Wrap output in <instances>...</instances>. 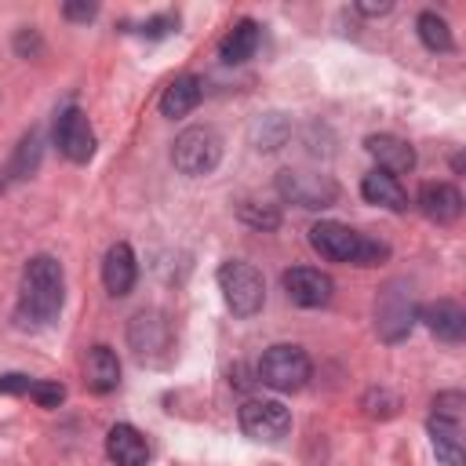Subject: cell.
Wrapping results in <instances>:
<instances>
[{
    "instance_id": "cell-1",
    "label": "cell",
    "mask_w": 466,
    "mask_h": 466,
    "mask_svg": "<svg viewBox=\"0 0 466 466\" xmlns=\"http://www.w3.org/2000/svg\"><path fill=\"white\" fill-rule=\"evenodd\" d=\"M66 302V273L55 255H33L22 269V288H18V324L40 328L51 324L62 313Z\"/></svg>"
},
{
    "instance_id": "cell-2",
    "label": "cell",
    "mask_w": 466,
    "mask_h": 466,
    "mask_svg": "<svg viewBox=\"0 0 466 466\" xmlns=\"http://www.w3.org/2000/svg\"><path fill=\"white\" fill-rule=\"evenodd\" d=\"M309 244L317 255L331 258V262H346V266H379L390 248L382 240H371L357 229H350L346 222L335 218H320L309 226Z\"/></svg>"
},
{
    "instance_id": "cell-3",
    "label": "cell",
    "mask_w": 466,
    "mask_h": 466,
    "mask_svg": "<svg viewBox=\"0 0 466 466\" xmlns=\"http://www.w3.org/2000/svg\"><path fill=\"white\" fill-rule=\"evenodd\" d=\"M171 160H175V167H178L182 175H189V178L211 175V171L218 167V160H222V138H218V131L208 127V124L186 127V131L175 138V146H171Z\"/></svg>"
},
{
    "instance_id": "cell-4",
    "label": "cell",
    "mask_w": 466,
    "mask_h": 466,
    "mask_svg": "<svg viewBox=\"0 0 466 466\" xmlns=\"http://www.w3.org/2000/svg\"><path fill=\"white\" fill-rule=\"evenodd\" d=\"M218 291L233 317H255L266 302V280L251 262H222L218 266Z\"/></svg>"
},
{
    "instance_id": "cell-5",
    "label": "cell",
    "mask_w": 466,
    "mask_h": 466,
    "mask_svg": "<svg viewBox=\"0 0 466 466\" xmlns=\"http://www.w3.org/2000/svg\"><path fill=\"white\" fill-rule=\"evenodd\" d=\"M309 371H313V364H309L306 350L295 346V342H277L258 360V382L269 386V390H277V393L302 390L306 379H309Z\"/></svg>"
},
{
    "instance_id": "cell-6",
    "label": "cell",
    "mask_w": 466,
    "mask_h": 466,
    "mask_svg": "<svg viewBox=\"0 0 466 466\" xmlns=\"http://www.w3.org/2000/svg\"><path fill=\"white\" fill-rule=\"evenodd\" d=\"M127 346L135 350V357L142 364H167V357L175 350L167 317L160 309H138L127 324Z\"/></svg>"
},
{
    "instance_id": "cell-7",
    "label": "cell",
    "mask_w": 466,
    "mask_h": 466,
    "mask_svg": "<svg viewBox=\"0 0 466 466\" xmlns=\"http://www.w3.org/2000/svg\"><path fill=\"white\" fill-rule=\"evenodd\" d=\"M277 193L288 200V204H299L306 211H320V208H331L339 200V182L331 175H320V171H302V167H284L277 175Z\"/></svg>"
},
{
    "instance_id": "cell-8",
    "label": "cell",
    "mask_w": 466,
    "mask_h": 466,
    "mask_svg": "<svg viewBox=\"0 0 466 466\" xmlns=\"http://www.w3.org/2000/svg\"><path fill=\"white\" fill-rule=\"evenodd\" d=\"M415 324V302L400 280H390L375 299V328L386 342H400Z\"/></svg>"
},
{
    "instance_id": "cell-9",
    "label": "cell",
    "mask_w": 466,
    "mask_h": 466,
    "mask_svg": "<svg viewBox=\"0 0 466 466\" xmlns=\"http://www.w3.org/2000/svg\"><path fill=\"white\" fill-rule=\"evenodd\" d=\"M237 419L251 441H266V444L288 437V430H291V411L280 400H244Z\"/></svg>"
},
{
    "instance_id": "cell-10",
    "label": "cell",
    "mask_w": 466,
    "mask_h": 466,
    "mask_svg": "<svg viewBox=\"0 0 466 466\" xmlns=\"http://www.w3.org/2000/svg\"><path fill=\"white\" fill-rule=\"evenodd\" d=\"M55 142H58L62 157L73 164H87L95 157V131H91L84 109H76V106L62 109V116L55 120Z\"/></svg>"
},
{
    "instance_id": "cell-11",
    "label": "cell",
    "mask_w": 466,
    "mask_h": 466,
    "mask_svg": "<svg viewBox=\"0 0 466 466\" xmlns=\"http://www.w3.org/2000/svg\"><path fill=\"white\" fill-rule=\"evenodd\" d=\"M284 291L295 306H306V309H320L331 302L335 295V280L324 273V269H313V266H291L284 273Z\"/></svg>"
},
{
    "instance_id": "cell-12",
    "label": "cell",
    "mask_w": 466,
    "mask_h": 466,
    "mask_svg": "<svg viewBox=\"0 0 466 466\" xmlns=\"http://www.w3.org/2000/svg\"><path fill=\"white\" fill-rule=\"evenodd\" d=\"M415 320H422L441 342H462V335H466V313L451 299H437V302L419 306L415 309Z\"/></svg>"
},
{
    "instance_id": "cell-13",
    "label": "cell",
    "mask_w": 466,
    "mask_h": 466,
    "mask_svg": "<svg viewBox=\"0 0 466 466\" xmlns=\"http://www.w3.org/2000/svg\"><path fill=\"white\" fill-rule=\"evenodd\" d=\"M415 204L430 222H441V226H448L462 215V193L451 182H422Z\"/></svg>"
},
{
    "instance_id": "cell-14",
    "label": "cell",
    "mask_w": 466,
    "mask_h": 466,
    "mask_svg": "<svg viewBox=\"0 0 466 466\" xmlns=\"http://www.w3.org/2000/svg\"><path fill=\"white\" fill-rule=\"evenodd\" d=\"M364 149L375 157L379 171H386L393 178L397 175H408L415 167V149L404 138H397V135H368L364 138Z\"/></svg>"
},
{
    "instance_id": "cell-15",
    "label": "cell",
    "mask_w": 466,
    "mask_h": 466,
    "mask_svg": "<svg viewBox=\"0 0 466 466\" xmlns=\"http://www.w3.org/2000/svg\"><path fill=\"white\" fill-rule=\"evenodd\" d=\"M106 455H109L116 466H146V459H149V441H146V433H138L131 422H116V426H109V433H106Z\"/></svg>"
},
{
    "instance_id": "cell-16",
    "label": "cell",
    "mask_w": 466,
    "mask_h": 466,
    "mask_svg": "<svg viewBox=\"0 0 466 466\" xmlns=\"http://www.w3.org/2000/svg\"><path fill=\"white\" fill-rule=\"evenodd\" d=\"M135 280H138V262H135V251L120 240V244H113L109 251H106V258H102V284H106V291L109 295H127L131 288H135Z\"/></svg>"
},
{
    "instance_id": "cell-17",
    "label": "cell",
    "mask_w": 466,
    "mask_h": 466,
    "mask_svg": "<svg viewBox=\"0 0 466 466\" xmlns=\"http://www.w3.org/2000/svg\"><path fill=\"white\" fill-rule=\"evenodd\" d=\"M200 98H204L200 76L182 73V76H175V80L164 87V95H160V113H164L167 120H178V116H186V113H193V109L200 106Z\"/></svg>"
},
{
    "instance_id": "cell-18",
    "label": "cell",
    "mask_w": 466,
    "mask_h": 466,
    "mask_svg": "<svg viewBox=\"0 0 466 466\" xmlns=\"http://www.w3.org/2000/svg\"><path fill=\"white\" fill-rule=\"evenodd\" d=\"M84 382L95 393H109L120 386V357L109 346H91L84 357Z\"/></svg>"
},
{
    "instance_id": "cell-19",
    "label": "cell",
    "mask_w": 466,
    "mask_h": 466,
    "mask_svg": "<svg viewBox=\"0 0 466 466\" xmlns=\"http://www.w3.org/2000/svg\"><path fill=\"white\" fill-rule=\"evenodd\" d=\"M360 193H364L368 204H379V208H386V211H404V208H408V193H404V186H400L393 175L379 171V167H375L371 175L360 178Z\"/></svg>"
},
{
    "instance_id": "cell-20",
    "label": "cell",
    "mask_w": 466,
    "mask_h": 466,
    "mask_svg": "<svg viewBox=\"0 0 466 466\" xmlns=\"http://www.w3.org/2000/svg\"><path fill=\"white\" fill-rule=\"evenodd\" d=\"M430 441H433V451L444 466H462L466 462V451H462V422L455 419H430Z\"/></svg>"
},
{
    "instance_id": "cell-21",
    "label": "cell",
    "mask_w": 466,
    "mask_h": 466,
    "mask_svg": "<svg viewBox=\"0 0 466 466\" xmlns=\"http://www.w3.org/2000/svg\"><path fill=\"white\" fill-rule=\"evenodd\" d=\"M255 47H258V25H255L251 18H240V22L222 36L218 58H222L226 66H240V62H248V58L255 55Z\"/></svg>"
},
{
    "instance_id": "cell-22",
    "label": "cell",
    "mask_w": 466,
    "mask_h": 466,
    "mask_svg": "<svg viewBox=\"0 0 466 466\" xmlns=\"http://www.w3.org/2000/svg\"><path fill=\"white\" fill-rule=\"evenodd\" d=\"M251 146L262 149V153H277L288 138H291V120L280 116V113H266V116H255L251 120Z\"/></svg>"
},
{
    "instance_id": "cell-23",
    "label": "cell",
    "mask_w": 466,
    "mask_h": 466,
    "mask_svg": "<svg viewBox=\"0 0 466 466\" xmlns=\"http://www.w3.org/2000/svg\"><path fill=\"white\" fill-rule=\"evenodd\" d=\"M40 153H44V135L33 127V131L18 142V149H15L11 175H15V178H29V175H36V167H40Z\"/></svg>"
},
{
    "instance_id": "cell-24",
    "label": "cell",
    "mask_w": 466,
    "mask_h": 466,
    "mask_svg": "<svg viewBox=\"0 0 466 466\" xmlns=\"http://www.w3.org/2000/svg\"><path fill=\"white\" fill-rule=\"evenodd\" d=\"M415 29H419V40H422L430 51H451V29H448V22H444L441 15L422 11L419 22H415Z\"/></svg>"
},
{
    "instance_id": "cell-25",
    "label": "cell",
    "mask_w": 466,
    "mask_h": 466,
    "mask_svg": "<svg viewBox=\"0 0 466 466\" xmlns=\"http://www.w3.org/2000/svg\"><path fill=\"white\" fill-rule=\"evenodd\" d=\"M237 215H240V222H248V226H255V229H277V226H280V211H277L273 204L244 200V204L237 208Z\"/></svg>"
},
{
    "instance_id": "cell-26",
    "label": "cell",
    "mask_w": 466,
    "mask_h": 466,
    "mask_svg": "<svg viewBox=\"0 0 466 466\" xmlns=\"http://www.w3.org/2000/svg\"><path fill=\"white\" fill-rule=\"evenodd\" d=\"M462 404H466V397H462L459 390L437 393V400H433V415H437V419H455V422H462Z\"/></svg>"
},
{
    "instance_id": "cell-27",
    "label": "cell",
    "mask_w": 466,
    "mask_h": 466,
    "mask_svg": "<svg viewBox=\"0 0 466 466\" xmlns=\"http://www.w3.org/2000/svg\"><path fill=\"white\" fill-rule=\"evenodd\" d=\"M29 397L40 404V408H58L66 400V386L62 382H33L29 386Z\"/></svg>"
},
{
    "instance_id": "cell-28",
    "label": "cell",
    "mask_w": 466,
    "mask_h": 466,
    "mask_svg": "<svg viewBox=\"0 0 466 466\" xmlns=\"http://www.w3.org/2000/svg\"><path fill=\"white\" fill-rule=\"evenodd\" d=\"M15 51H18L22 58H36V55L44 51V44H40L36 29H18V36H15Z\"/></svg>"
},
{
    "instance_id": "cell-29",
    "label": "cell",
    "mask_w": 466,
    "mask_h": 466,
    "mask_svg": "<svg viewBox=\"0 0 466 466\" xmlns=\"http://www.w3.org/2000/svg\"><path fill=\"white\" fill-rule=\"evenodd\" d=\"M62 15H66L69 22H91V18L98 15V4H87V0H69V4L62 7Z\"/></svg>"
},
{
    "instance_id": "cell-30",
    "label": "cell",
    "mask_w": 466,
    "mask_h": 466,
    "mask_svg": "<svg viewBox=\"0 0 466 466\" xmlns=\"http://www.w3.org/2000/svg\"><path fill=\"white\" fill-rule=\"evenodd\" d=\"M29 386H33L29 375H18V371L0 375V393H29Z\"/></svg>"
},
{
    "instance_id": "cell-31",
    "label": "cell",
    "mask_w": 466,
    "mask_h": 466,
    "mask_svg": "<svg viewBox=\"0 0 466 466\" xmlns=\"http://www.w3.org/2000/svg\"><path fill=\"white\" fill-rule=\"evenodd\" d=\"M171 29H175V18H171V15L149 18V22L142 25V33H146V36H164V33H171Z\"/></svg>"
},
{
    "instance_id": "cell-32",
    "label": "cell",
    "mask_w": 466,
    "mask_h": 466,
    "mask_svg": "<svg viewBox=\"0 0 466 466\" xmlns=\"http://www.w3.org/2000/svg\"><path fill=\"white\" fill-rule=\"evenodd\" d=\"M390 7H393L390 0H379V4H375V0H360V4H357V11H360V15H386Z\"/></svg>"
},
{
    "instance_id": "cell-33",
    "label": "cell",
    "mask_w": 466,
    "mask_h": 466,
    "mask_svg": "<svg viewBox=\"0 0 466 466\" xmlns=\"http://www.w3.org/2000/svg\"><path fill=\"white\" fill-rule=\"evenodd\" d=\"M7 182H11V167H4V164H0V197H4V189H7Z\"/></svg>"
}]
</instances>
